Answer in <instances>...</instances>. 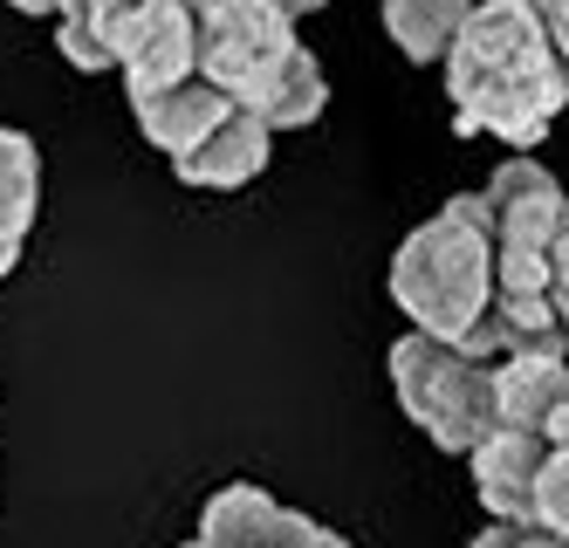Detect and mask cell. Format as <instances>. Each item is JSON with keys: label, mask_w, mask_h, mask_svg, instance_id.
Returning <instances> with one entry per match:
<instances>
[{"label": "cell", "mask_w": 569, "mask_h": 548, "mask_svg": "<svg viewBox=\"0 0 569 548\" xmlns=\"http://www.w3.org/2000/svg\"><path fill=\"white\" fill-rule=\"evenodd\" d=\"M21 240H28V233H8V227H0V281L14 275V261H21Z\"/></svg>", "instance_id": "cell-19"}, {"label": "cell", "mask_w": 569, "mask_h": 548, "mask_svg": "<svg viewBox=\"0 0 569 548\" xmlns=\"http://www.w3.org/2000/svg\"><path fill=\"white\" fill-rule=\"evenodd\" d=\"M268 145H274V123L261 110H248V103H233L207 145H192L186 158H172V172L186 186H199V192H233L254 172H268Z\"/></svg>", "instance_id": "cell-7"}, {"label": "cell", "mask_w": 569, "mask_h": 548, "mask_svg": "<svg viewBox=\"0 0 569 548\" xmlns=\"http://www.w3.org/2000/svg\"><path fill=\"white\" fill-rule=\"evenodd\" d=\"M556 439L528 426H495L467 459H473V494L495 521H536V480L549 467Z\"/></svg>", "instance_id": "cell-6"}, {"label": "cell", "mask_w": 569, "mask_h": 548, "mask_svg": "<svg viewBox=\"0 0 569 548\" xmlns=\"http://www.w3.org/2000/svg\"><path fill=\"white\" fill-rule=\"evenodd\" d=\"M268 515H274V494L233 480V487H220L207 508H199V541H207V548H254Z\"/></svg>", "instance_id": "cell-12"}, {"label": "cell", "mask_w": 569, "mask_h": 548, "mask_svg": "<svg viewBox=\"0 0 569 548\" xmlns=\"http://www.w3.org/2000/svg\"><path fill=\"white\" fill-rule=\"evenodd\" d=\"M8 8H21V14H62L69 0H8Z\"/></svg>", "instance_id": "cell-20"}, {"label": "cell", "mask_w": 569, "mask_h": 548, "mask_svg": "<svg viewBox=\"0 0 569 548\" xmlns=\"http://www.w3.org/2000/svg\"><path fill=\"white\" fill-rule=\"evenodd\" d=\"M446 97L460 138H501L536 151L569 103V69L536 14V0H473L467 28L446 49Z\"/></svg>", "instance_id": "cell-1"}, {"label": "cell", "mask_w": 569, "mask_h": 548, "mask_svg": "<svg viewBox=\"0 0 569 548\" xmlns=\"http://www.w3.org/2000/svg\"><path fill=\"white\" fill-rule=\"evenodd\" d=\"M549 302H556V316H562V329H569V213H562L556 247H549Z\"/></svg>", "instance_id": "cell-17"}, {"label": "cell", "mask_w": 569, "mask_h": 548, "mask_svg": "<svg viewBox=\"0 0 569 548\" xmlns=\"http://www.w3.org/2000/svg\"><path fill=\"white\" fill-rule=\"evenodd\" d=\"M34 199H42V158H34L28 131H0V227L28 233L34 227Z\"/></svg>", "instance_id": "cell-14"}, {"label": "cell", "mask_w": 569, "mask_h": 548, "mask_svg": "<svg viewBox=\"0 0 569 548\" xmlns=\"http://www.w3.org/2000/svg\"><path fill=\"white\" fill-rule=\"evenodd\" d=\"M240 97L233 90H220L213 76H186L179 90H166V97H144V103H131L138 110V131L166 151V158H186L192 145H207L213 131H220V117L233 110Z\"/></svg>", "instance_id": "cell-10"}, {"label": "cell", "mask_w": 569, "mask_h": 548, "mask_svg": "<svg viewBox=\"0 0 569 548\" xmlns=\"http://www.w3.org/2000/svg\"><path fill=\"white\" fill-rule=\"evenodd\" d=\"M536 14H542V28H549V41H556L562 69H569V0H536Z\"/></svg>", "instance_id": "cell-18"}, {"label": "cell", "mask_w": 569, "mask_h": 548, "mask_svg": "<svg viewBox=\"0 0 569 548\" xmlns=\"http://www.w3.org/2000/svg\"><path fill=\"white\" fill-rule=\"evenodd\" d=\"M467 14H473V0H385V34L412 62H446Z\"/></svg>", "instance_id": "cell-11"}, {"label": "cell", "mask_w": 569, "mask_h": 548, "mask_svg": "<svg viewBox=\"0 0 569 548\" xmlns=\"http://www.w3.org/2000/svg\"><path fill=\"white\" fill-rule=\"evenodd\" d=\"M316 8H322V0H289V14H296V21H302V14H316Z\"/></svg>", "instance_id": "cell-21"}, {"label": "cell", "mask_w": 569, "mask_h": 548, "mask_svg": "<svg viewBox=\"0 0 569 548\" xmlns=\"http://www.w3.org/2000/svg\"><path fill=\"white\" fill-rule=\"evenodd\" d=\"M186 76H199V21H192V0H166L158 21L138 34V49L124 56V90L131 103H144L179 90Z\"/></svg>", "instance_id": "cell-9"}, {"label": "cell", "mask_w": 569, "mask_h": 548, "mask_svg": "<svg viewBox=\"0 0 569 548\" xmlns=\"http://www.w3.org/2000/svg\"><path fill=\"white\" fill-rule=\"evenodd\" d=\"M322 103H330V76H322V62L309 56V49H296V62L274 76V90L254 103L274 131H302V123H316L322 117Z\"/></svg>", "instance_id": "cell-13"}, {"label": "cell", "mask_w": 569, "mask_h": 548, "mask_svg": "<svg viewBox=\"0 0 569 548\" xmlns=\"http://www.w3.org/2000/svg\"><path fill=\"white\" fill-rule=\"evenodd\" d=\"M473 548H569V535H549L536 521H487L473 535Z\"/></svg>", "instance_id": "cell-16"}, {"label": "cell", "mask_w": 569, "mask_h": 548, "mask_svg": "<svg viewBox=\"0 0 569 548\" xmlns=\"http://www.w3.org/2000/svg\"><path fill=\"white\" fill-rule=\"evenodd\" d=\"M69 8H76V0H69ZM69 8H62V14H69Z\"/></svg>", "instance_id": "cell-23"}, {"label": "cell", "mask_w": 569, "mask_h": 548, "mask_svg": "<svg viewBox=\"0 0 569 548\" xmlns=\"http://www.w3.org/2000/svg\"><path fill=\"white\" fill-rule=\"evenodd\" d=\"M495 261H501V247H495L487 199L460 192L426 227L405 233V247L391 255V302L405 309L412 329L467 343L480 329V316L495 309Z\"/></svg>", "instance_id": "cell-2"}, {"label": "cell", "mask_w": 569, "mask_h": 548, "mask_svg": "<svg viewBox=\"0 0 569 548\" xmlns=\"http://www.w3.org/2000/svg\"><path fill=\"white\" fill-rule=\"evenodd\" d=\"M536 528L569 535V446L549 452V467H542V480H536Z\"/></svg>", "instance_id": "cell-15"}, {"label": "cell", "mask_w": 569, "mask_h": 548, "mask_svg": "<svg viewBox=\"0 0 569 548\" xmlns=\"http://www.w3.org/2000/svg\"><path fill=\"white\" fill-rule=\"evenodd\" d=\"M391 391H398L405 418L439 452H460V459L501 426L495 363L467 343H453V336H432V329H412L391 343Z\"/></svg>", "instance_id": "cell-3"}, {"label": "cell", "mask_w": 569, "mask_h": 548, "mask_svg": "<svg viewBox=\"0 0 569 548\" xmlns=\"http://www.w3.org/2000/svg\"><path fill=\"white\" fill-rule=\"evenodd\" d=\"M487 220H495V295H549V247L556 227L569 213L562 186L542 172L536 158H508L495 179H487Z\"/></svg>", "instance_id": "cell-5"}, {"label": "cell", "mask_w": 569, "mask_h": 548, "mask_svg": "<svg viewBox=\"0 0 569 548\" xmlns=\"http://www.w3.org/2000/svg\"><path fill=\"white\" fill-rule=\"evenodd\" d=\"M495 391H501V426L549 432V418L569 405V343H528L495 363Z\"/></svg>", "instance_id": "cell-8"}, {"label": "cell", "mask_w": 569, "mask_h": 548, "mask_svg": "<svg viewBox=\"0 0 569 548\" xmlns=\"http://www.w3.org/2000/svg\"><path fill=\"white\" fill-rule=\"evenodd\" d=\"M322 548H350V541H343V535H337V528H330V535H322Z\"/></svg>", "instance_id": "cell-22"}, {"label": "cell", "mask_w": 569, "mask_h": 548, "mask_svg": "<svg viewBox=\"0 0 569 548\" xmlns=\"http://www.w3.org/2000/svg\"><path fill=\"white\" fill-rule=\"evenodd\" d=\"M192 21H199V76H213L248 110L274 90V76L302 49L289 0H192Z\"/></svg>", "instance_id": "cell-4"}]
</instances>
